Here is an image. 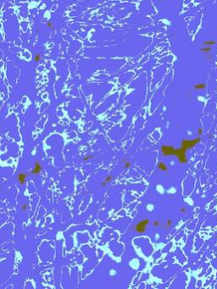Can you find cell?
<instances>
[{"label":"cell","instance_id":"9","mask_svg":"<svg viewBox=\"0 0 217 289\" xmlns=\"http://www.w3.org/2000/svg\"><path fill=\"white\" fill-rule=\"evenodd\" d=\"M121 161H122V163H124V167H125V168L128 169V168H130V167H131V162L129 161V160H126V159H123Z\"/></svg>","mask_w":217,"mask_h":289},{"label":"cell","instance_id":"15","mask_svg":"<svg viewBox=\"0 0 217 289\" xmlns=\"http://www.w3.org/2000/svg\"><path fill=\"white\" fill-rule=\"evenodd\" d=\"M171 226V220H167V226H166V227H170Z\"/></svg>","mask_w":217,"mask_h":289},{"label":"cell","instance_id":"11","mask_svg":"<svg viewBox=\"0 0 217 289\" xmlns=\"http://www.w3.org/2000/svg\"><path fill=\"white\" fill-rule=\"evenodd\" d=\"M40 59H41V55L39 54H37L36 55H35V57H34V61L35 62H38V61H40Z\"/></svg>","mask_w":217,"mask_h":289},{"label":"cell","instance_id":"3","mask_svg":"<svg viewBox=\"0 0 217 289\" xmlns=\"http://www.w3.org/2000/svg\"><path fill=\"white\" fill-rule=\"evenodd\" d=\"M41 171H42V165H41V164L38 160H36L34 164V168L31 171V174L32 175H38Z\"/></svg>","mask_w":217,"mask_h":289},{"label":"cell","instance_id":"13","mask_svg":"<svg viewBox=\"0 0 217 289\" xmlns=\"http://www.w3.org/2000/svg\"><path fill=\"white\" fill-rule=\"evenodd\" d=\"M112 179H113V176H112V175H109V176H107L106 178H105V180H104V181H106L107 183H108V182H110V181H112Z\"/></svg>","mask_w":217,"mask_h":289},{"label":"cell","instance_id":"1","mask_svg":"<svg viewBox=\"0 0 217 289\" xmlns=\"http://www.w3.org/2000/svg\"><path fill=\"white\" fill-rule=\"evenodd\" d=\"M161 152L162 154L165 156H171L174 155L178 159L180 163L185 164L187 163V157H186V153L187 150L184 149L182 147L180 148H174L172 146L170 145H162L161 146Z\"/></svg>","mask_w":217,"mask_h":289},{"label":"cell","instance_id":"19","mask_svg":"<svg viewBox=\"0 0 217 289\" xmlns=\"http://www.w3.org/2000/svg\"><path fill=\"white\" fill-rule=\"evenodd\" d=\"M202 128H199L198 129V135H201V134H202Z\"/></svg>","mask_w":217,"mask_h":289},{"label":"cell","instance_id":"14","mask_svg":"<svg viewBox=\"0 0 217 289\" xmlns=\"http://www.w3.org/2000/svg\"><path fill=\"white\" fill-rule=\"evenodd\" d=\"M153 226H154V227H158V226H159V222L158 221V220H154V223H153Z\"/></svg>","mask_w":217,"mask_h":289},{"label":"cell","instance_id":"12","mask_svg":"<svg viewBox=\"0 0 217 289\" xmlns=\"http://www.w3.org/2000/svg\"><path fill=\"white\" fill-rule=\"evenodd\" d=\"M94 157V156L93 155H89V156H86V157H84L83 158V160L84 161H87V160H89V159H93V158Z\"/></svg>","mask_w":217,"mask_h":289},{"label":"cell","instance_id":"7","mask_svg":"<svg viewBox=\"0 0 217 289\" xmlns=\"http://www.w3.org/2000/svg\"><path fill=\"white\" fill-rule=\"evenodd\" d=\"M200 52L204 54H209L211 52V47L210 46H204L200 48Z\"/></svg>","mask_w":217,"mask_h":289},{"label":"cell","instance_id":"8","mask_svg":"<svg viewBox=\"0 0 217 289\" xmlns=\"http://www.w3.org/2000/svg\"><path fill=\"white\" fill-rule=\"evenodd\" d=\"M216 44V41L215 40H208V41H205V42H203V45L204 46H215Z\"/></svg>","mask_w":217,"mask_h":289},{"label":"cell","instance_id":"4","mask_svg":"<svg viewBox=\"0 0 217 289\" xmlns=\"http://www.w3.org/2000/svg\"><path fill=\"white\" fill-rule=\"evenodd\" d=\"M26 176H27V175L24 172H21V173L18 174V175H17V181H18V182L20 183V185L25 184L26 180Z\"/></svg>","mask_w":217,"mask_h":289},{"label":"cell","instance_id":"2","mask_svg":"<svg viewBox=\"0 0 217 289\" xmlns=\"http://www.w3.org/2000/svg\"><path fill=\"white\" fill-rule=\"evenodd\" d=\"M149 219H143L138 221L135 226V231L138 233H144L146 231V227L149 224Z\"/></svg>","mask_w":217,"mask_h":289},{"label":"cell","instance_id":"18","mask_svg":"<svg viewBox=\"0 0 217 289\" xmlns=\"http://www.w3.org/2000/svg\"><path fill=\"white\" fill-rule=\"evenodd\" d=\"M106 185H107V182L105 181H103L102 182V187H106Z\"/></svg>","mask_w":217,"mask_h":289},{"label":"cell","instance_id":"17","mask_svg":"<svg viewBox=\"0 0 217 289\" xmlns=\"http://www.w3.org/2000/svg\"><path fill=\"white\" fill-rule=\"evenodd\" d=\"M47 26H48V27H49V28H53L52 23L50 22V21H49V22H48V24H47Z\"/></svg>","mask_w":217,"mask_h":289},{"label":"cell","instance_id":"6","mask_svg":"<svg viewBox=\"0 0 217 289\" xmlns=\"http://www.w3.org/2000/svg\"><path fill=\"white\" fill-rule=\"evenodd\" d=\"M205 87H206V84L205 83H198L193 86L194 90H204Z\"/></svg>","mask_w":217,"mask_h":289},{"label":"cell","instance_id":"5","mask_svg":"<svg viewBox=\"0 0 217 289\" xmlns=\"http://www.w3.org/2000/svg\"><path fill=\"white\" fill-rule=\"evenodd\" d=\"M157 167H158V169H159V171H164V172H165V171H168L167 165H166L164 163V162H159V163H158Z\"/></svg>","mask_w":217,"mask_h":289},{"label":"cell","instance_id":"16","mask_svg":"<svg viewBox=\"0 0 217 289\" xmlns=\"http://www.w3.org/2000/svg\"><path fill=\"white\" fill-rule=\"evenodd\" d=\"M180 212H181V213H184V214H186V213H187V210H186L185 208H181V210H180Z\"/></svg>","mask_w":217,"mask_h":289},{"label":"cell","instance_id":"10","mask_svg":"<svg viewBox=\"0 0 217 289\" xmlns=\"http://www.w3.org/2000/svg\"><path fill=\"white\" fill-rule=\"evenodd\" d=\"M27 209H28V204H21V206H20V210H22L23 212L26 211V210H27Z\"/></svg>","mask_w":217,"mask_h":289}]
</instances>
